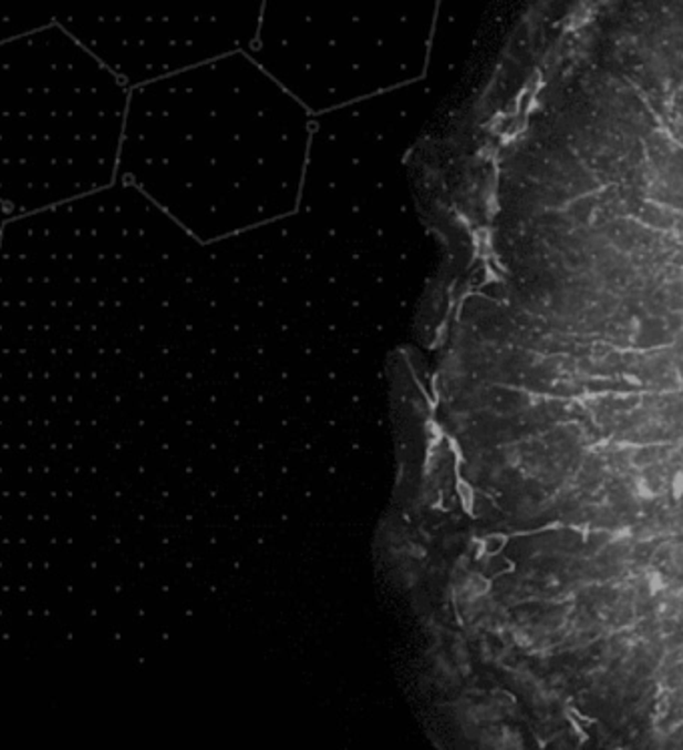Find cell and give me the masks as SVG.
Returning a JSON list of instances; mask_svg holds the SVG:
<instances>
[{"mask_svg": "<svg viewBox=\"0 0 683 750\" xmlns=\"http://www.w3.org/2000/svg\"><path fill=\"white\" fill-rule=\"evenodd\" d=\"M645 582H648V592H650V596H658V594H662V592L665 590V586H668V581H665L663 572L660 571L648 572Z\"/></svg>", "mask_w": 683, "mask_h": 750, "instance_id": "obj_3", "label": "cell"}, {"mask_svg": "<svg viewBox=\"0 0 683 750\" xmlns=\"http://www.w3.org/2000/svg\"><path fill=\"white\" fill-rule=\"evenodd\" d=\"M633 492H635V496L640 497V500H653V496H655L652 486H650V482H648L645 477H638V480H635Z\"/></svg>", "mask_w": 683, "mask_h": 750, "instance_id": "obj_4", "label": "cell"}, {"mask_svg": "<svg viewBox=\"0 0 683 750\" xmlns=\"http://www.w3.org/2000/svg\"><path fill=\"white\" fill-rule=\"evenodd\" d=\"M672 496L675 502L683 497V472H675L672 476Z\"/></svg>", "mask_w": 683, "mask_h": 750, "instance_id": "obj_5", "label": "cell"}, {"mask_svg": "<svg viewBox=\"0 0 683 750\" xmlns=\"http://www.w3.org/2000/svg\"><path fill=\"white\" fill-rule=\"evenodd\" d=\"M457 496H459L463 510H465L467 514H474L475 490L465 477H459V480H457Z\"/></svg>", "mask_w": 683, "mask_h": 750, "instance_id": "obj_1", "label": "cell"}, {"mask_svg": "<svg viewBox=\"0 0 683 750\" xmlns=\"http://www.w3.org/2000/svg\"><path fill=\"white\" fill-rule=\"evenodd\" d=\"M631 536V528L615 530L611 542H620V540H628Z\"/></svg>", "mask_w": 683, "mask_h": 750, "instance_id": "obj_6", "label": "cell"}, {"mask_svg": "<svg viewBox=\"0 0 683 750\" xmlns=\"http://www.w3.org/2000/svg\"><path fill=\"white\" fill-rule=\"evenodd\" d=\"M507 542H509V538L505 534H491L482 542V552L485 556H497V554L504 552Z\"/></svg>", "mask_w": 683, "mask_h": 750, "instance_id": "obj_2", "label": "cell"}]
</instances>
